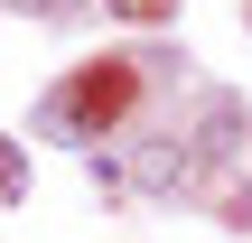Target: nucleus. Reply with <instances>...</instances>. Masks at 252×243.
I'll list each match as a JSON object with an SVG mask.
<instances>
[{
	"instance_id": "1",
	"label": "nucleus",
	"mask_w": 252,
	"mask_h": 243,
	"mask_svg": "<svg viewBox=\"0 0 252 243\" xmlns=\"http://www.w3.org/2000/svg\"><path fill=\"white\" fill-rule=\"evenodd\" d=\"M122 9H159V0H122Z\"/></svg>"
}]
</instances>
